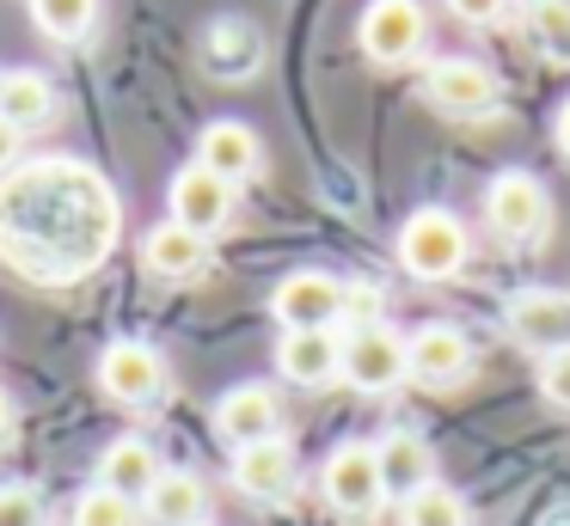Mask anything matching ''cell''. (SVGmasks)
<instances>
[{
    "mask_svg": "<svg viewBox=\"0 0 570 526\" xmlns=\"http://www.w3.org/2000/svg\"><path fill=\"white\" fill-rule=\"evenodd\" d=\"M124 232L117 190L80 159H38L0 178V257L38 288L80 281Z\"/></svg>",
    "mask_w": 570,
    "mask_h": 526,
    "instance_id": "cell-1",
    "label": "cell"
},
{
    "mask_svg": "<svg viewBox=\"0 0 570 526\" xmlns=\"http://www.w3.org/2000/svg\"><path fill=\"white\" fill-rule=\"evenodd\" d=\"M472 257V239L448 208H417L399 227V269L411 281H454Z\"/></svg>",
    "mask_w": 570,
    "mask_h": 526,
    "instance_id": "cell-2",
    "label": "cell"
},
{
    "mask_svg": "<svg viewBox=\"0 0 570 526\" xmlns=\"http://www.w3.org/2000/svg\"><path fill=\"white\" fill-rule=\"evenodd\" d=\"M423 105L448 122H491L497 110H503V86H497V73L484 68V61L448 56L423 73Z\"/></svg>",
    "mask_w": 570,
    "mask_h": 526,
    "instance_id": "cell-3",
    "label": "cell"
},
{
    "mask_svg": "<svg viewBox=\"0 0 570 526\" xmlns=\"http://www.w3.org/2000/svg\"><path fill=\"white\" fill-rule=\"evenodd\" d=\"M484 227L503 245H533L552 227V196L533 171H497L491 190H484Z\"/></svg>",
    "mask_w": 570,
    "mask_h": 526,
    "instance_id": "cell-4",
    "label": "cell"
},
{
    "mask_svg": "<svg viewBox=\"0 0 570 526\" xmlns=\"http://www.w3.org/2000/svg\"><path fill=\"white\" fill-rule=\"evenodd\" d=\"M320 496L332 502V514L344 520H374L386 508V484H381V459L368 440H344L320 472Z\"/></svg>",
    "mask_w": 570,
    "mask_h": 526,
    "instance_id": "cell-5",
    "label": "cell"
},
{
    "mask_svg": "<svg viewBox=\"0 0 570 526\" xmlns=\"http://www.w3.org/2000/svg\"><path fill=\"white\" fill-rule=\"evenodd\" d=\"M423 37H430L423 0H374V7L362 12V24H356L362 56L381 61V68H405V61H417Z\"/></svg>",
    "mask_w": 570,
    "mask_h": 526,
    "instance_id": "cell-6",
    "label": "cell"
},
{
    "mask_svg": "<svg viewBox=\"0 0 570 526\" xmlns=\"http://www.w3.org/2000/svg\"><path fill=\"white\" fill-rule=\"evenodd\" d=\"M271 312L283 330H337L344 325V281L325 276V269H295V276L276 281Z\"/></svg>",
    "mask_w": 570,
    "mask_h": 526,
    "instance_id": "cell-7",
    "label": "cell"
},
{
    "mask_svg": "<svg viewBox=\"0 0 570 526\" xmlns=\"http://www.w3.org/2000/svg\"><path fill=\"white\" fill-rule=\"evenodd\" d=\"M99 391L111 404H124V410H148V404H160V391H166L160 349H148V343H136V337L111 343V349L99 355Z\"/></svg>",
    "mask_w": 570,
    "mask_h": 526,
    "instance_id": "cell-8",
    "label": "cell"
},
{
    "mask_svg": "<svg viewBox=\"0 0 570 526\" xmlns=\"http://www.w3.org/2000/svg\"><path fill=\"white\" fill-rule=\"evenodd\" d=\"M356 391H393L411 379V349L393 325H374V330H350L344 337V374Z\"/></svg>",
    "mask_w": 570,
    "mask_h": 526,
    "instance_id": "cell-9",
    "label": "cell"
},
{
    "mask_svg": "<svg viewBox=\"0 0 570 526\" xmlns=\"http://www.w3.org/2000/svg\"><path fill=\"white\" fill-rule=\"evenodd\" d=\"M503 325H509V337H515L521 349H540V355L564 349V343H570V294H558V288H515V294H509V306H503Z\"/></svg>",
    "mask_w": 570,
    "mask_h": 526,
    "instance_id": "cell-10",
    "label": "cell"
},
{
    "mask_svg": "<svg viewBox=\"0 0 570 526\" xmlns=\"http://www.w3.org/2000/svg\"><path fill=\"white\" fill-rule=\"evenodd\" d=\"M215 435H222L234 453L258 447V440H276L283 435V398H276L271 386H258V379L222 391V404H215Z\"/></svg>",
    "mask_w": 570,
    "mask_h": 526,
    "instance_id": "cell-11",
    "label": "cell"
},
{
    "mask_svg": "<svg viewBox=\"0 0 570 526\" xmlns=\"http://www.w3.org/2000/svg\"><path fill=\"white\" fill-rule=\"evenodd\" d=\"M166 208H173L166 220H178V227L215 239V232L234 220V183H222L215 171H203L197 159H190V166L173 178V190H166Z\"/></svg>",
    "mask_w": 570,
    "mask_h": 526,
    "instance_id": "cell-12",
    "label": "cell"
},
{
    "mask_svg": "<svg viewBox=\"0 0 570 526\" xmlns=\"http://www.w3.org/2000/svg\"><path fill=\"white\" fill-rule=\"evenodd\" d=\"M227 477H234V489L252 502H288L301 484V465H295V447L276 435V440H258V447H239Z\"/></svg>",
    "mask_w": 570,
    "mask_h": 526,
    "instance_id": "cell-13",
    "label": "cell"
},
{
    "mask_svg": "<svg viewBox=\"0 0 570 526\" xmlns=\"http://www.w3.org/2000/svg\"><path fill=\"white\" fill-rule=\"evenodd\" d=\"M276 374L288 379V386H332L337 374H344V337L337 330H283V343H276Z\"/></svg>",
    "mask_w": 570,
    "mask_h": 526,
    "instance_id": "cell-14",
    "label": "cell"
},
{
    "mask_svg": "<svg viewBox=\"0 0 570 526\" xmlns=\"http://www.w3.org/2000/svg\"><path fill=\"white\" fill-rule=\"evenodd\" d=\"M405 349H411V379L417 386H460L472 374V343L454 325H417L405 337Z\"/></svg>",
    "mask_w": 570,
    "mask_h": 526,
    "instance_id": "cell-15",
    "label": "cell"
},
{
    "mask_svg": "<svg viewBox=\"0 0 570 526\" xmlns=\"http://www.w3.org/2000/svg\"><path fill=\"white\" fill-rule=\"evenodd\" d=\"M197 166L203 171H215L222 183H246V178H258V166H264V141H258V129H246V122H234V117H222V122H209V129L197 135Z\"/></svg>",
    "mask_w": 570,
    "mask_h": 526,
    "instance_id": "cell-16",
    "label": "cell"
},
{
    "mask_svg": "<svg viewBox=\"0 0 570 526\" xmlns=\"http://www.w3.org/2000/svg\"><path fill=\"white\" fill-rule=\"evenodd\" d=\"M374 459H381V484H386V502H399L405 508L417 489L435 484V453L423 435H411V428H393V435L374 440Z\"/></svg>",
    "mask_w": 570,
    "mask_h": 526,
    "instance_id": "cell-17",
    "label": "cell"
},
{
    "mask_svg": "<svg viewBox=\"0 0 570 526\" xmlns=\"http://www.w3.org/2000/svg\"><path fill=\"white\" fill-rule=\"evenodd\" d=\"M264 61V37L252 19H239V12H222V19L203 31V68L215 73V80H252Z\"/></svg>",
    "mask_w": 570,
    "mask_h": 526,
    "instance_id": "cell-18",
    "label": "cell"
},
{
    "mask_svg": "<svg viewBox=\"0 0 570 526\" xmlns=\"http://www.w3.org/2000/svg\"><path fill=\"white\" fill-rule=\"evenodd\" d=\"M141 269L160 276V281H197L203 269H209V239L178 227V220H160V227H148V239H141Z\"/></svg>",
    "mask_w": 570,
    "mask_h": 526,
    "instance_id": "cell-19",
    "label": "cell"
},
{
    "mask_svg": "<svg viewBox=\"0 0 570 526\" xmlns=\"http://www.w3.org/2000/svg\"><path fill=\"white\" fill-rule=\"evenodd\" d=\"M141 514H148L154 526H203L209 520V484H203L197 472H185V465H173V472H160V484L148 489Z\"/></svg>",
    "mask_w": 570,
    "mask_h": 526,
    "instance_id": "cell-20",
    "label": "cell"
},
{
    "mask_svg": "<svg viewBox=\"0 0 570 526\" xmlns=\"http://www.w3.org/2000/svg\"><path fill=\"white\" fill-rule=\"evenodd\" d=\"M160 472H166L160 453H154L141 435L111 440V447H105V459H99V484L117 489V496H129V502H148V489L160 484Z\"/></svg>",
    "mask_w": 570,
    "mask_h": 526,
    "instance_id": "cell-21",
    "label": "cell"
},
{
    "mask_svg": "<svg viewBox=\"0 0 570 526\" xmlns=\"http://www.w3.org/2000/svg\"><path fill=\"white\" fill-rule=\"evenodd\" d=\"M0 117L13 122L19 135L43 129V122L56 117V86L43 80V73L19 68V73H0Z\"/></svg>",
    "mask_w": 570,
    "mask_h": 526,
    "instance_id": "cell-22",
    "label": "cell"
},
{
    "mask_svg": "<svg viewBox=\"0 0 570 526\" xmlns=\"http://www.w3.org/2000/svg\"><path fill=\"white\" fill-rule=\"evenodd\" d=\"M521 12H528V31L540 43V56L570 68V0H528Z\"/></svg>",
    "mask_w": 570,
    "mask_h": 526,
    "instance_id": "cell-23",
    "label": "cell"
},
{
    "mask_svg": "<svg viewBox=\"0 0 570 526\" xmlns=\"http://www.w3.org/2000/svg\"><path fill=\"white\" fill-rule=\"evenodd\" d=\"M31 19L56 43H80L92 31V19H99V0H31Z\"/></svg>",
    "mask_w": 570,
    "mask_h": 526,
    "instance_id": "cell-24",
    "label": "cell"
},
{
    "mask_svg": "<svg viewBox=\"0 0 570 526\" xmlns=\"http://www.w3.org/2000/svg\"><path fill=\"white\" fill-rule=\"evenodd\" d=\"M399 520L405 526H472V514H466V502H460L448 484H430V489H417V496L399 508Z\"/></svg>",
    "mask_w": 570,
    "mask_h": 526,
    "instance_id": "cell-25",
    "label": "cell"
},
{
    "mask_svg": "<svg viewBox=\"0 0 570 526\" xmlns=\"http://www.w3.org/2000/svg\"><path fill=\"white\" fill-rule=\"evenodd\" d=\"M75 526H141V502L117 496V489L92 484L87 496L75 502Z\"/></svg>",
    "mask_w": 570,
    "mask_h": 526,
    "instance_id": "cell-26",
    "label": "cell"
},
{
    "mask_svg": "<svg viewBox=\"0 0 570 526\" xmlns=\"http://www.w3.org/2000/svg\"><path fill=\"white\" fill-rule=\"evenodd\" d=\"M0 526H50V508L31 484H0Z\"/></svg>",
    "mask_w": 570,
    "mask_h": 526,
    "instance_id": "cell-27",
    "label": "cell"
},
{
    "mask_svg": "<svg viewBox=\"0 0 570 526\" xmlns=\"http://www.w3.org/2000/svg\"><path fill=\"white\" fill-rule=\"evenodd\" d=\"M386 294L374 288V281H344V325L350 330H374V325H386Z\"/></svg>",
    "mask_w": 570,
    "mask_h": 526,
    "instance_id": "cell-28",
    "label": "cell"
},
{
    "mask_svg": "<svg viewBox=\"0 0 570 526\" xmlns=\"http://www.w3.org/2000/svg\"><path fill=\"white\" fill-rule=\"evenodd\" d=\"M540 398L552 404V410H570V343L540 361Z\"/></svg>",
    "mask_w": 570,
    "mask_h": 526,
    "instance_id": "cell-29",
    "label": "cell"
},
{
    "mask_svg": "<svg viewBox=\"0 0 570 526\" xmlns=\"http://www.w3.org/2000/svg\"><path fill=\"white\" fill-rule=\"evenodd\" d=\"M509 7H515V0H448V12H454L460 24H497V19H509Z\"/></svg>",
    "mask_w": 570,
    "mask_h": 526,
    "instance_id": "cell-30",
    "label": "cell"
},
{
    "mask_svg": "<svg viewBox=\"0 0 570 526\" xmlns=\"http://www.w3.org/2000/svg\"><path fill=\"white\" fill-rule=\"evenodd\" d=\"M19 147H26V135H19V129H13V122L0 117V178H7V171H13V166H19Z\"/></svg>",
    "mask_w": 570,
    "mask_h": 526,
    "instance_id": "cell-31",
    "label": "cell"
},
{
    "mask_svg": "<svg viewBox=\"0 0 570 526\" xmlns=\"http://www.w3.org/2000/svg\"><path fill=\"white\" fill-rule=\"evenodd\" d=\"M13 423H19V410H13V391L0 386V440L13 435Z\"/></svg>",
    "mask_w": 570,
    "mask_h": 526,
    "instance_id": "cell-32",
    "label": "cell"
},
{
    "mask_svg": "<svg viewBox=\"0 0 570 526\" xmlns=\"http://www.w3.org/2000/svg\"><path fill=\"white\" fill-rule=\"evenodd\" d=\"M552 135H558V153H564V159H570V105H564V110H558V122H552Z\"/></svg>",
    "mask_w": 570,
    "mask_h": 526,
    "instance_id": "cell-33",
    "label": "cell"
}]
</instances>
